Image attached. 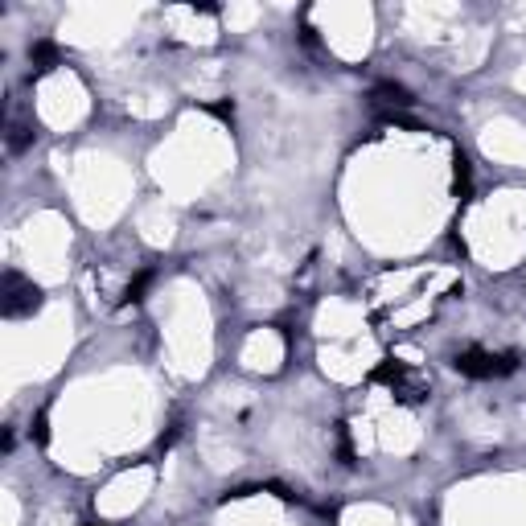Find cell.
Instances as JSON below:
<instances>
[{
  "label": "cell",
  "instance_id": "1",
  "mask_svg": "<svg viewBox=\"0 0 526 526\" xmlns=\"http://www.w3.org/2000/svg\"><path fill=\"white\" fill-rule=\"evenodd\" d=\"M243 362L251 370H276V362H280V337L272 329H259L247 342V350H243Z\"/></svg>",
  "mask_w": 526,
  "mask_h": 526
}]
</instances>
